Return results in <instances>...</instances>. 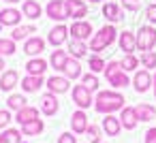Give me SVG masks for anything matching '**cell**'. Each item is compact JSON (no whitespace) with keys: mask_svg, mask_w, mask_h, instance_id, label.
<instances>
[{"mask_svg":"<svg viewBox=\"0 0 156 143\" xmlns=\"http://www.w3.org/2000/svg\"><path fill=\"white\" fill-rule=\"evenodd\" d=\"M124 103L126 98L122 96V92H115V90H103V92H96V98H94V109L103 115H109V113H115L120 109H124Z\"/></svg>","mask_w":156,"mask_h":143,"instance_id":"6da1fadb","label":"cell"},{"mask_svg":"<svg viewBox=\"0 0 156 143\" xmlns=\"http://www.w3.org/2000/svg\"><path fill=\"white\" fill-rule=\"evenodd\" d=\"M115 39H118V30H115V26H113V24H107V26L98 28V30L92 34V39H90L88 47H90V51L101 54V51H105V49L115 41Z\"/></svg>","mask_w":156,"mask_h":143,"instance_id":"7a4b0ae2","label":"cell"},{"mask_svg":"<svg viewBox=\"0 0 156 143\" xmlns=\"http://www.w3.org/2000/svg\"><path fill=\"white\" fill-rule=\"evenodd\" d=\"M156 45V28L150 24V26H141L137 30V49L141 51H150L154 49Z\"/></svg>","mask_w":156,"mask_h":143,"instance_id":"3957f363","label":"cell"},{"mask_svg":"<svg viewBox=\"0 0 156 143\" xmlns=\"http://www.w3.org/2000/svg\"><path fill=\"white\" fill-rule=\"evenodd\" d=\"M69 34H71L73 39H77V41H90L92 34H94V28H92V24L86 22V19H75V22L71 24V28H69Z\"/></svg>","mask_w":156,"mask_h":143,"instance_id":"277c9868","label":"cell"},{"mask_svg":"<svg viewBox=\"0 0 156 143\" xmlns=\"http://www.w3.org/2000/svg\"><path fill=\"white\" fill-rule=\"evenodd\" d=\"M71 96H73V103L77 105V109H88V107H92L94 105V98H92V92L81 83V85H73V90H71Z\"/></svg>","mask_w":156,"mask_h":143,"instance_id":"5b68a950","label":"cell"},{"mask_svg":"<svg viewBox=\"0 0 156 143\" xmlns=\"http://www.w3.org/2000/svg\"><path fill=\"white\" fill-rule=\"evenodd\" d=\"M45 15L54 22H64L69 19L66 17V5H64V0H49L47 7H45Z\"/></svg>","mask_w":156,"mask_h":143,"instance_id":"8992f818","label":"cell"},{"mask_svg":"<svg viewBox=\"0 0 156 143\" xmlns=\"http://www.w3.org/2000/svg\"><path fill=\"white\" fill-rule=\"evenodd\" d=\"M152 83H154V79H152V73H150L147 68L135 71V77H133V88H135V92L143 94V92H147V90L152 88Z\"/></svg>","mask_w":156,"mask_h":143,"instance_id":"52a82bcc","label":"cell"},{"mask_svg":"<svg viewBox=\"0 0 156 143\" xmlns=\"http://www.w3.org/2000/svg\"><path fill=\"white\" fill-rule=\"evenodd\" d=\"M22 19H24V13L17 11V9H13V7H7V9L0 11V26L15 28V26L22 24Z\"/></svg>","mask_w":156,"mask_h":143,"instance_id":"ba28073f","label":"cell"},{"mask_svg":"<svg viewBox=\"0 0 156 143\" xmlns=\"http://www.w3.org/2000/svg\"><path fill=\"white\" fill-rule=\"evenodd\" d=\"M64 5H66V17L73 22L86 17V13H88V5L83 0H64Z\"/></svg>","mask_w":156,"mask_h":143,"instance_id":"9c48e42d","label":"cell"},{"mask_svg":"<svg viewBox=\"0 0 156 143\" xmlns=\"http://www.w3.org/2000/svg\"><path fill=\"white\" fill-rule=\"evenodd\" d=\"M69 88H71V79L64 77V75H54V77L47 79V92H51L56 96L69 92Z\"/></svg>","mask_w":156,"mask_h":143,"instance_id":"30bf717a","label":"cell"},{"mask_svg":"<svg viewBox=\"0 0 156 143\" xmlns=\"http://www.w3.org/2000/svg\"><path fill=\"white\" fill-rule=\"evenodd\" d=\"M103 17H105L109 24L122 22V19H124V9H122V5H118V2H105V5H103Z\"/></svg>","mask_w":156,"mask_h":143,"instance_id":"8fae6325","label":"cell"},{"mask_svg":"<svg viewBox=\"0 0 156 143\" xmlns=\"http://www.w3.org/2000/svg\"><path fill=\"white\" fill-rule=\"evenodd\" d=\"M45 51V41L41 39V37H30V39H26V43H24V54L26 56H30V58H37V56H41Z\"/></svg>","mask_w":156,"mask_h":143,"instance_id":"7c38bea8","label":"cell"},{"mask_svg":"<svg viewBox=\"0 0 156 143\" xmlns=\"http://www.w3.org/2000/svg\"><path fill=\"white\" fill-rule=\"evenodd\" d=\"M88 126H90V122H88L86 111H83V109H77V111L71 115V130H73L75 134H83V132L88 130Z\"/></svg>","mask_w":156,"mask_h":143,"instance_id":"4fadbf2b","label":"cell"},{"mask_svg":"<svg viewBox=\"0 0 156 143\" xmlns=\"http://www.w3.org/2000/svg\"><path fill=\"white\" fill-rule=\"evenodd\" d=\"M66 39H69V28H66L64 24L54 26V28L49 30V34H47V43H49V45H54V47H60Z\"/></svg>","mask_w":156,"mask_h":143,"instance_id":"5bb4252c","label":"cell"},{"mask_svg":"<svg viewBox=\"0 0 156 143\" xmlns=\"http://www.w3.org/2000/svg\"><path fill=\"white\" fill-rule=\"evenodd\" d=\"M118 43H120V51L133 54V51L137 49V34H133L130 30H124V32H120Z\"/></svg>","mask_w":156,"mask_h":143,"instance_id":"9a60e30c","label":"cell"},{"mask_svg":"<svg viewBox=\"0 0 156 143\" xmlns=\"http://www.w3.org/2000/svg\"><path fill=\"white\" fill-rule=\"evenodd\" d=\"M58 109H60V103H58V98H56V94H51V92H47V94H43L41 96V111L45 113V115H56L58 113Z\"/></svg>","mask_w":156,"mask_h":143,"instance_id":"2e32d148","label":"cell"},{"mask_svg":"<svg viewBox=\"0 0 156 143\" xmlns=\"http://www.w3.org/2000/svg\"><path fill=\"white\" fill-rule=\"evenodd\" d=\"M69 51H64V49H56V51H51V56H49V64H51V68L54 71H58V73H62L64 71V66H66V62H69Z\"/></svg>","mask_w":156,"mask_h":143,"instance_id":"e0dca14e","label":"cell"},{"mask_svg":"<svg viewBox=\"0 0 156 143\" xmlns=\"http://www.w3.org/2000/svg\"><path fill=\"white\" fill-rule=\"evenodd\" d=\"M103 130H105V134H107V137H118V134H120V130H122L120 117H115L113 113L105 115V117H103Z\"/></svg>","mask_w":156,"mask_h":143,"instance_id":"ac0fdd59","label":"cell"},{"mask_svg":"<svg viewBox=\"0 0 156 143\" xmlns=\"http://www.w3.org/2000/svg\"><path fill=\"white\" fill-rule=\"evenodd\" d=\"M137 113H135V107H124L122 109V113H120V124H122V128H126V130H135L137 128Z\"/></svg>","mask_w":156,"mask_h":143,"instance_id":"d6986e66","label":"cell"},{"mask_svg":"<svg viewBox=\"0 0 156 143\" xmlns=\"http://www.w3.org/2000/svg\"><path fill=\"white\" fill-rule=\"evenodd\" d=\"M22 13H24V17H28V19H39L41 15H43V7L37 2V0H24V5H22Z\"/></svg>","mask_w":156,"mask_h":143,"instance_id":"ffe728a7","label":"cell"},{"mask_svg":"<svg viewBox=\"0 0 156 143\" xmlns=\"http://www.w3.org/2000/svg\"><path fill=\"white\" fill-rule=\"evenodd\" d=\"M17 81H22V79H20V73L9 68V71L2 73V77H0V90H2V92H11V90L17 85Z\"/></svg>","mask_w":156,"mask_h":143,"instance_id":"44dd1931","label":"cell"},{"mask_svg":"<svg viewBox=\"0 0 156 143\" xmlns=\"http://www.w3.org/2000/svg\"><path fill=\"white\" fill-rule=\"evenodd\" d=\"M20 83H22V90L24 92H30V94L32 92H39L43 88V75H26Z\"/></svg>","mask_w":156,"mask_h":143,"instance_id":"7402d4cb","label":"cell"},{"mask_svg":"<svg viewBox=\"0 0 156 143\" xmlns=\"http://www.w3.org/2000/svg\"><path fill=\"white\" fill-rule=\"evenodd\" d=\"M32 120H39V109H37V107L26 105L24 109L15 111V122H17L20 126H22V124H28V122H32Z\"/></svg>","mask_w":156,"mask_h":143,"instance_id":"603a6c76","label":"cell"},{"mask_svg":"<svg viewBox=\"0 0 156 143\" xmlns=\"http://www.w3.org/2000/svg\"><path fill=\"white\" fill-rule=\"evenodd\" d=\"M37 34V26L34 24H28V26H15L13 28V32H11V39L13 41H26V39H30V37H34Z\"/></svg>","mask_w":156,"mask_h":143,"instance_id":"cb8c5ba5","label":"cell"},{"mask_svg":"<svg viewBox=\"0 0 156 143\" xmlns=\"http://www.w3.org/2000/svg\"><path fill=\"white\" fill-rule=\"evenodd\" d=\"M88 51H90V47L86 45V41H77V39L69 41V56H71V58L81 60V58L88 56Z\"/></svg>","mask_w":156,"mask_h":143,"instance_id":"d4e9b609","label":"cell"},{"mask_svg":"<svg viewBox=\"0 0 156 143\" xmlns=\"http://www.w3.org/2000/svg\"><path fill=\"white\" fill-rule=\"evenodd\" d=\"M135 113H137V120L139 122H150L156 117V107L154 105H147V103H139L135 107Z\"/></svg>","mask_w":156,"mask_h":143,"instance_id":"484cf974","label":"cell"},{"mask_svg":"<svg viewBox=\"0 0 156 143\" xmlns=\"http://www.w3.org/2000/svg\"><path fill=\"white\" fill-rule=\"evenodd\" d=\"M26 71H28V75H43L45 71H47V60H43V58H30L28 62H26Z\"/></svg>","mask_w":156,"mask_h":143,"instance_id":"4316f807","label":"cell"},{"mask_svg":"<svg viewBox=\"0 0 156 143\" xmlns=\"http://www.w3.org/2000/svg\"><path fill=\"white\" fill-rule=\"evenodd\" d=\"M107 81H109L115 90H122V88H126V85L130 83V77H128V73H124V71L120 68V71H115L113 75H109Z\"/></svg>","mask_w":156,"mask_h":143,"instance_id":"83f0119b","label":"cell"},{"mask_svg":"<svg viewBox=\"0 0 156 143\" xmlns=\"http://www.w3.org/2000/svg\"><path fill=\"white\" fill-rule=\"evenodd\" d=\"M43 130H45L43 120H32L28 124H22V134H26V137H39Z\"/></svg>","mask_w":156,"mask_h":143,"instance_id":"f1b7e54d","label":"cell"},{"mask_svg":"<svg viewBox=\"0 0 156 143\" xmlns=\"http://www.w3.org/2000/svg\"><path fill=\"white\" fill-rule=\"evenodd\" d=\"M64 77H69L71 81L73 79H79L81 77V64H79V60L77 58H69V62H66V66H64Z\"/></svg>","mask_w":156,"mask_h":143,"instance_id":"f546056e","label":"cell"},{"mask_svg":"<svg viewBox=\"0 0 156 143\" xmlns=\"http://www.w3.org/2000/svg\"><path fill=\"white\" fill-rule=\"evenodd\" d=\"M0 143H22V130L5 128L2 132H0Z\"/></svg>","mask_w":156,"mask_h":143,"instance_id":"4dcf8cb0","label":"cell"},{"mask_svg":"<svg viewBox=\"0 0 156 143\" xmlns=\"http://www.w3.org/2000/svg\"><path fill=\"white\" fill-rule=\"evenodd\" d=\"M139 64H141L139 58H135L133 54H124V58L120 60V68H122L124 73H133V71H137Z\"/></svg>","mask_w":156,"mask_h":143,"instance_id":"1f68e13d","label":"cell"},{"mask_svg":"<svg viewBox=\"0 0 156 143\" xmlns=\"http://www.w3.org/2000/svg\"><path fill=\"white\" fill-rule=\"evenodd\" d=\"M88 66H90V73H103L105 71V66H107V62L98 56V54H92V56H88Z\"/></svg>","mask_w":156,"mask_h":143,"instance_id":"d6a6232c","label":"cell"},{"mask_svg":"<svg viewBox=\"0 0 156 143\" xmlns=\"http://www.w3.org/2000/svg\"><path fill=\"white\" fill-rule=\"evenodd\" d=\"M7 107H9V111H20V109H24V107H26V96H24V94H11V96L7 98Z\"/></svg>","mask_w":156,"mask_h":143,"instance_id":"836d02e7","label":"cell"},{"mask_svg":"<svg viewBox=\"0 0 156 143\" xmlns=\"http://www.w3.org/2000/svg\"><path fill=\"white\" fill-rule=\"evenodd\" d=\"M81 83H83L90 92H98V85H101L96 73H86V75H81Z\"/></svg>","mask_w":156,"mask_h":143,"instance_id":"e575fe53","label":"cell"},{"mask_svg":"<svg viewBox=\"0 0 156 143\" xmlns=\"http://www.w3.org/2000/svg\"><path fill=\"white\" fill-rule=\"evenodd\" d=\"M139 62H141V66L143 68H147V71H152V68H156V51H143L141 54V58H139Z\"/></svg>","mask_w":156,"mask_h":143,"instance_id":"d590c367","label":"cell"},{"mask_svg":"<svg viewBox=\"0 0 156 143\" xmlns=\"http://www.w3.org/2000/svg\"><path fill=\"white\" fill-rule=\"evenodd\" d=\"M17 51L13 39H0V56H13Z\"/></svg>","mask_w":156,"mask_h":143,"instance_id":"8d00e7d4","label":"cell"},{"mask_svg":"<svg viewBox=\"0 0 156 143\" xmlns=\"http://www.w3.org/2000/svg\"><path fill=\"white\" fill-rule=\"evenodd\" d=\"M86 137H88V143H103V141H101V128H98L96 124H90V126H88Z\"/></svg>","mask_w":156,"mask_h":143,"instance_id":"74e56055","label":"cell"},{"mask_svg":"<svg viewBox=\"0 0 156 143\" xmlns=\"http://www.w3.org/2000/svg\"><path fill=\"white\" fill-rule=\"evenodd\" d=\"M120 5L124 11H130V13H137L139 7H141V0H120Z\"/></svg>","mask_w":156,"mask_h":143,"instance_id":"f35d334b","label":"cell"},{"mask_svg":"<svg viewBox=\"0 0 156 143\" xmlns=\"http://www.w3.org/2000/svg\"><path fill=\"white\" fill-rule=\"evenodd\" d=\"M115 71H120V60H111V62H107V66H105V71H103L105 79H107L109 75H113Z\"/></svg>","mask_w":156,"mask_h":143,"instance_id":"ab89813d","label":"cell"},{"mask_svg":"<svg viewBox=\"0 0 156 143\" xmlns=\"http://www.w3.org/2000/svg\"><path fill=\"white\" fill-rule=\"evenodd\" d=\"M145 19H147L152 26H156V5H154V2L145 7Z\"/></svg>","mask_w":156,"mask_h":143,"instance_id":"60d3db41","label":"cell"},{"mask_svg":"<svg viewBox=\"0 0 156 143\" xmlns=\"http://www.w3.org/2000/svg\"><path fill=\"white\" fill-rule=\"evenodd\" d=\"M11 124V111L9 109H0V128H7Z\"/></svg>","mask_w":156,"mask_h":143,"instance_id":"b9f144b4","label":"cell"},{"mask_svg":"<svg viewBox=\"0 0 156 143\" xmlns=\"http://www.w3.org/2000/svg\"><path fill=\"white\" fill-rule=\"evenodd\" d=\"M58 143H77V137H75V132H62L58 137Z\"/></svg>","mask_w":156,"mask_h":143,"instance_id":"7bdbcfd3","label":"cell"},{"mask_svg":"<svg viewBox=\"0 0 156 143\" xmlns=\"http://www.w3.org/2000/svg\"><path fill=\"white\" fill-rule=\"evenodd\" d=\"M145 143H156V128H150L145 132Z\"/></svg>","mask_w":156,"mask_h":143,"instance_id":"ee69618b","label":"cell"},{"mask_svg":"<svg viewBox=\"0 0 156 143\" xmlns=\"http://www.w3.org/2000/svg\"><path fill=\"white\" fill-rule=\"evenodd\" d=\"M5 68V56H0V71Z\"/></svg>","mask_w":156,"mask_h":143,"instance_id":"f6af8a7d","label":"cell"},{"mask_svg":"<svg viewBox=\"0 0 156 143\" xmlns=\"http://www.w3.org/2000/svg\"><path fill=\"white\" fill-rule=\"evenodd\" d=\"M2 2H9V5H17L20 0H2Z\"/></svg>","mask_w":156,"mask_h":143,"instance_id":"bcb514c9","label":"cell"},{"mask_svg":"<svg viewBox=\"0 0 156 143\" xmlns=\"http://www.w3.org/2000/svg\"><path fill=\"white\" fill-rule=\"evenodd\" d=\"M152 79H154V96H156V73H154V77H152Z\"/></svg>","mask_w":156,"mask_h":143,"instance_id":"7dc6e473","label":"cell"},{"mask_svg":"<svg viewBox=\"0 0 156 143\" xmlns=\"http://www.w3.org/2000/svg\"><path fill=\"white\" fill-rule=\"evenodd\" d=\"M90 2H103V0H90Z\"/></svg>","mask_w":156,"mask_h":143,"instance_id":"c3c4849f","label":"cell"}]
</instances>
